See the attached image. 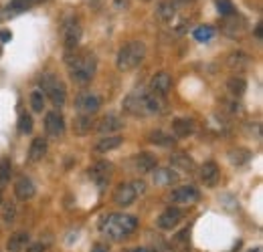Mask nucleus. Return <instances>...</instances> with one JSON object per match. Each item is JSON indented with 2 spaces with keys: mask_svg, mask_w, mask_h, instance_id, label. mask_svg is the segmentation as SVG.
Instances as JSON below:
<instances>
[{
  "mask_svg": "<svg viewBox=\"0 0 263 252\" xmlns=\"http://www.w3.org/2000/svg\"><path fill=\"white\" fill-rule=\"evenodd\" d=\"M195 0H172V4L178 8V6H186V4H193Z\"/></svg>",
  "mask_w": 263,
  "mask_h": 252,
  "instance_id": "ea45409f",
  "label": "nucleus"
},
{
  "mask_svg": "<svg viewBox=\"0 0 263 252\" xmlns=\"http://www.w3.org/2000/svg\"><path fill=\"white\" fill-rule=\"evenodd\" d=\"M34 4L31 0H10L8 2V6L4 8V16L6 18H10V16H14V14H21V12H27L29 8H33Z\"/></svg>",
  "mask_w": 263,
  "mask_h": 252,
  "instance_id": "b1692460",
  "label": "nucleus"
},
{
  "mask_svg": "<svg viewBox=\"0 0 263 252\" xmlns=\"http://www.w3.org/2000/svg\"><path fill=\"white\" fill-rule=\"evenodd\" d=\"M146 57V45L142 40H130L118 51L116 65L120 71H134Z\"/></svg>",
  "mask_w": 263,
  "mask_h": 252,
  "instance_id": "20e7f679",
  "label": "nucleus"
},
{
  "mask_svg": "<svg viewBox=\"0 0 263 252\" xmlns=\"http://www.w3.org/2000/svg\"><path fill=\"white\" fill-rule=\"evenodd\" d=\"M41 91L45 97L51 99V103L55 107H63L67 103V87L63 85V81L55 75V73H45L41 77Z\"/></svg>",
  "mask_w": 263,
  "mask_h": 252,
  "instance_id": "39448f33",
  "label": "nucleus"
},
{
  "mask_svg": "<svg viewBox=\"0 0 263 252\" xmlns=\"http://www.w3.org/2000/svg\"><path fill=\"white\" fill-rule=\"evenodd\" d=\"M45 154H47V141H45L43 137L33 139V143H31V148H29V159L36 163V161H41V159L45 158Z\"/></svg>",
  "mask_w": 263,
  "mask_h": 252,
  "instance_id": "a878e982",
  "label": "nucleus"
},
{
  "mask_svg": "<svg viewBox=\"0 0 263 252\" xmlns=\"http://www.w3.org/2000/svg\"><path fill=\"white\" fill-rule=\"evenodd\" d=\"M31 107H33L34 113H43V109H45V95L41 89H36L31 93Z\"/></svg>",
  "mask_w": 263,
  "mask_h": 252,
  "instance_id": "f704fd0d",
  "label": "nucleus"
},
{
  "mask_svg": "<svg viewBox=\"0 0 263 252\" xmlns=\"http://www.w3.org/2000/svg\"><path fill=\"white\" fill-rule=\"evenodd\" d=\"M245 31H247V20L241 14L233 12V14H227V16L221 18V32L225 36H229V38H241Z\"/></svg>",
  "mask_w": 263,
  "mask_h": 252,
  "instance_id": "0eeeda50",
  "label": "nucleus"
},
{
  "mask_svg": "<svg viewBox=\"0 0 263 252\" xmlns=\"http://www.w3.org/2000/svg\"><path fill=\"white\" fill-rule=\"evenodd\" d=\"M67 69H69V77L71 81H75L77 85H87L98 71V59L93 53L89 51H69L67 57Z\"/></svg>",
  "mask_w": 263,
  "mask_h": 252,
  "instance_id": "f257e3e1",
  "label": "nucleus"
},
{
  "mask_svg": "<svg viewBox=\"0 0 263 252\" xmlns=\"http://www.w3.org/2000/svg\"><path fill=\"white\" fill-rule=\"evenodd\" d=\"M170 87H172V77H170V73H166V71L156 73V75L152 77V81H150V89H152V93L158 95V97H162V95L168 93Z\"/></svg>",
  "mask_w": 263,
  "mask_h": 252,
  "instance_id": "4468645a",
  "label": "nucleus"
},
{
  "mask_svg": "<svg viewBox=\"0 0 263 252\" xmlns=\"http://www.w3.org/2000/svg\"><path fill=\"white\" fill-rule=\"evenodd\" d=\"M172 133H174V137H189L195 133V123L186 117H178L172 121Z\"/></svg>",
  "mask_w": 263,
  "mask_h": 252,
  "instance_id": "4be33fe9",
  "label": "nucleus"
},
{
  "mask_svg": "<svg viewBox=\"0 0 263 252\" xmlns=\"http://www.w3.org/2000/svg\"><path fill=\"white\" fill-rule=\"evenodd\" d=\"M156 18L160 23H172L176 18V6L172 4V0H162L156 8Z\"/></svg>",
  "mask_w": 263,
  "mask_h": 252,
  "instance_id": "5701e85b",
  "label": "nucleus"
},
{
  "mask_svg": "<svg viewBox=\"0 0 263 252\" xmlns=\"http://www.w3.org/2000/svg\"><path fill=\"white\" fill-rule=\"evenodd\" d=\"M27 242H29V234L27 232H16L14 236L8 238L6 248H8V252H21L27 246Z\"/></svg>",
  "mask_w": 263,
  "mask_h": 252,
  "instance_id": "bb28decb",
  "label": "nucleus"
},
{
  "mask_svg": "<svg viewBox=\"0 0 263 252\" xmlns=\"http://www.w3.org/2000/svg\"><path fill=\"white\" fill-rule=\"evenodd\" d=\"M200 194L195 186H180V188L172 190L170 194V202L172 204H178V206H193L197 204Z\"/></svg>",
  "mask_w": 263,
  "mask_h": 252,
  "instance_id": "1a4fd4ad",
  "label": "nucleus"
},
{
  "mask_svg": "<svg viewBox=\"0 0 263 252\" xmlns=\"http://www.w3.org/2000/svg\"><path fill=\"white\" fill-rule=\"evenodd\" d=\"M193 36L197 38L198 43H206V40H211V38L215 36V29L209 27V25H202V27H197V29H195Z\"/></svg>",
  "mask_w": 263,
  "mask_h": 252,
  "instance_id": "473e14b6",
  "label": "nucleus"
},
{
  "mask_svg": "<svg viewBox=\"0 0 263 252\" xmlns=\"http://www.w3.org/2000/svg\"><path fill=\"white\" fill-rule=\"evenodd\" d=\"M87 2H89V4H93V6H98L101 0H87Z\"/></svg>",
  "mask_w": 263,
  "mask_h": 252,
  "instance_id": "37998d69",
  "label": "nucleus"
},
{
  "mask_svg": "<svg viewBox=\"0 0 263 252\" xmlns=\"http://www.w3.org/2000/svg\"><path fill=\"white\" fill-rule=\"evenodd\" d=\"M18 131L23 135H29L33 131V117L27 111H21V115H18Z\"/></svg>",
  "mask_w": 263,
  "mask_h": 252,
  "instance_id": "72a5a7b5",
  "label": "nucleus"
},
{
  "mask_svg": "<svg viewBox=\"0 0 263 252\" xmlns=\"http://www.w3.org/2000/svg\"><path fill=\"white\" fill-rule=\"evenodd\" d=\"M27 252H45V246H43V242H33V244H29Z\"/></svg>",
  "mask_w": 263,
  "mask_h": 252,
  "instance_id": "4c0bfd02",
  "label": "nucleus"
},
{
  "mask_svg": "<svg viewBox=\"0 0 263 252\" xmlns=\"http://www.w3.org/2000/svg\"><path fill=\"white\" fill-rule=\"evenodd\" d=\"M91 252H107V250H105V248H101V246H98V248H93Z\"/></svg>",
  "mask_w": 263,
  "mask_h": 252,
  "instance_id": "c03bdc74",
  "label": "nucleus"
},
{
  "mask_svg": "<svg viewBox=\"0 0 263 252\" xmlns=\"http://www.w3.org/2000/svg\"><path fill=\"white\" fill-rule=\"evenodd\" d=\"M10 174H12V163H10V158H2L0 159V188L8 184Z\"/></svg>",
  "mask_w": 263,
  "mask_h": 252,
  "instance_id": "2f4dec72",
  "label": "nucleus"
},
{
  "mask_svg": "<svg viewBox=\"0 0 263 252\" xmlns=\"http://www.w3.org/2000/svg\"><path fill=\"white\" fill-rule=\"evenodd\" d=\"M101 107V99L96 93H81L75 99V109L79 111V115H93L98 113Z\"/></svg>",
  "mask_w": 263,
  "mask_h": 252,
  "instance_id": "9d476101",
  "label": "nucleus"
},
{
  "mask_svg": "<svg viewBox=\"0 0 263 252\" xmlns=\"http://www.w3.org/2000/svg\"><path fill=\"white\" fill-rule=\"evenodd\" d=\"M255 36H257V38H261V25H257V27H255Z\"/></svg>",
  "mask_w": 263,
  "mask_h": 252,
  "instance_id": "79ce46f5",
  "label": "nucleus"
},
{
  "mask_svg": "<svg viewBox=\"0 0 263 252\" xmlns=\"http://www.w3.org/2000/svg\"><path fill=\"white\" fill-rule=\"evenodd\" d=\"M152 180L156 186H172L178 180V174L172 167H154L152 170Z\"/></svg>",
  "mask_w": 263,
  "mask_h": 252,
  "instance_id": "a211bd4d",
  "label": "nucleus"
},
{
  "mask_svg": "<svg viewBox=\"0 0 263 252\" xmlns=\"http://www.w3.org/2000/svg\"><path fill=\"white\" fill-rule=\"evenodd\" d=\"M31 2H33V4H36V2H41V0H31Z\"/></svg>",
  "mask_w": 263,
  "mask_h": 252,
  "instance_id": "a18cd8bd",
  "label": "nucleus"
},
{
  "mask_svg": "<svg viewBox=\"0 0 263 252\" xmlns=\"http://www.w3.org/2000/svg\"><path fill=\"white\" fill-rule=\"evenodd\" d=\"M111 170H114L111 163L105 161V159H101V161H96V163L87 170V176H89V180H91L93 184H98L99 188H101V186H105V184L109 182Z\"/></svg>",
  "mask_w": 263,
  "mask_h": 252,
  "instance_id": "9b49d317",
  "label": "nucleus"
},
{
  "mask_svg": "<svg viewBox=\"0 0 263 252\" xmlns=\"http://www.w3.org/2000/svg\"><path fill=\"white\" fill-rule=\"evenodd\" d=\"M134 167L140 174H148L156 167V156L150 152H140L138 156H134Z\"/></svg>",
  "mask_w": 263,
  "mask_h": 252,
  "instance_id": "6ab92c4d",
  "label": "nucleus"
},
{
  "mask_svg": "<svg viewBox=\"0 0 263 252\" xmlns=\"http://www.w3.org/2000/svg\"><path fill=\"white\" fill-rule=\"evenodd\" d=\"M249 159H251V152L245 150V148H235V150L229 152V161L233 165H243V163H247Z\"/></svg>",
  "mask_w": 263,
  "mask_h": 252,
  "instance_id": "cd10ccee",
  "label": "nucleus"
},
{
  "mask_svg": "<svg viewBox=\"0 0 263 252\" xmlns=\"http://www.w3.org/2000/svg\"><path fill=\"white\" fill-rule=\"evenodd\" d=\"M45 131L51 137H61L65 131V119L59 111H49L45 115Z\"/></svg>",
  "mask_w": 263,
  "mask_h": 252,
  "instance_id": "f8f14e48",
  "label": "nucleus"
},
{
  "mask_svg": "<svg viewBox=\"0 0 263 252\" xmlns=\"http://www.w3.org/2000/svg\"><path fill=\"white\" fill-rule=\"evenodd\" d=\"M81 40V25L75 16H69L63 23V45L67 51H75Z\"/></svg>",
  "mask_w": 263,
  "mask_h": 252,
  "instance_id": "6e6552de",
  "label": "nucleus"
},
{
  "mask_svg": "<svg viewBox=\"0 0 263 252\" xmlns=\"http://www.w3.org/2000/svg\"><path fill=\"white\" fill-rule=\"evenodd\" d=\"M227 89H229L231 95L241 97V95L247 91V81L243 77H231L229 81H227Z\"/></svg>",
  "mask_w": 263,
  "mask_h": 252,
  "instance_id": "c85d7f7f",
  "label": "nucleus"
},
{
  "mask_svg": "<svg viewBox=\"0 0 263 252\" xmlns=\"http://www.w3.org/2000/svg\"><path fill=\"white\" fill-rule=\"evenodd\" d=\"M172 165L174 167H180V170H184V172H191V170H195V161L191 159V156H186V154H174L172 158Z\"/></svg>",
  "mask_w": 263,
  "mask_h": 252,
  "instance_id": "c756f323",
  "label": "nucleus"
},
{
  "mask_svg": "<svg viewBox=\"0 0 263 252\" xmlns=\"http://www.w3.org/2000/svg\"><path fill=\"white\" fill-rule=\"evenodd\" d=\"M249 63H251V59L247 55H243V53H233L227 59V65H229L231 69H245Z\"/></svg>",
  "mask_w": 263,
  "mask_h": 252,
  "instance_id": "7c9ffc66",
  "label": "nucleus"
},
{
  "mask_svg": "<svg viewBox=\"0 0 263 252\" xmlns=\"http://www.w3.org/2000/svg\"><path fill=\"white\" fill-rule=\"evenodd\" d=\"M138 228V218L132 216V214H109L103 226H101V232L109 238V240H124L128 238L130 234L136 232Z\"/></svg>",
  "mask_w": 263,
  "mask_h": 252,
  "instance_id": "7ed1b4c3",
  "label": "nucleus"
},
{
  "mask_svg": "<svg viewBox=\"0 0 263 252\" xmlns=\"http://www.w3.org/2000/svg\"><path fill=\"white\" fill-rule=\"evenodd\" d=\"M144 192H146V184L142 180H134V182H128V184H120L118 188L114 190V202L118 206L126 208V206L134 204L136 198L140 194H144Z\"/></svg>",
  "mask_w": 263,
  "mask_h": 252,
  "instance_id": "423d86ee",
  "label": "nucleus"
},
{
  "mask_svg": "<svg viewBox=\"0 0 263 252\" xmlns=\"http://www.w3.org/2000/svg\"><path fill=\"white\" fill-rule=\"evenodd\" d=\"M93 115H77V119L73 121V131L77 135H87L93 129Z\"/></svg>",
  "mask_w": 263,
  "mask_h": 252,
  "instance_id": "393cba45",
  "label": "nucleus"
},
{
  "mask_svg": "<svg viewBox=\"0 0 263 252\" xmlns=\"http://www.w3.org/2000/svg\"><path fill=\"white\" fill-rule=\"evenodd\" d=\"M148 139H150V143H154V145H158V148H172V145H176V137L170 135V133H166L164 129H154V131H150Z\"/></svg>",
  "mask_w": 263,
  "mask_h": 252,
  "instance_id": "aec40b11",
  "label": "nucleus"
},
{
  "mask_svg": "<svg viewBox=\"0 0 263 252\" xmlns=\"http://www.w3.org/2000/svg\"><path fill=\"white\" fill-rule=\"evenodd\" d=\"M124 127V121L120 119V115H116V113H107V115H103L101 119L98 121V125H96V131L99 133H114V131H120Z\"/></svg>",
  "mask_w": 263,
  "mask_h": 252,
  "instance_id": "2eb2a0df",
  "label": "nucleus"
},
{
  "mask_svg": "<svg viewBox=\"0 0 263 252\" xmlns=\"http://www.w3.org/2000/svg\"><path fill=\"white\" fill-rule=\"evenodd\" d=\"M219 178H221V172H219V165H217L215 161H206V163L200 167V182H202L206 188L217 186Z\"/></svg>",
  "mask_w": 263,
  "mask_h": 252,
  "instance_id": "dca6fc26",
  "label": "nucleus"
},
{
  "mask_svg": "<svg viewBox=\"0 0 263 252\" xmlns=\"http://www.w3.org/2000/svg\"><path fill=\"white\" fill-rule=\"evenodd\" d=\"M180 220H182V210L176 208V206H170V208H166L164 212L158 216L156 226H158L160 230H172L174 226L180 224Z\"/></svg>",
  "mask_w": 263,
  "mask_h": 252,
  "instance_id": "ddd939ff",
  "label": "nucleus"
},
{
  "mask_svg": "<svg viewBox=\"0 0 263 252\" xmlns=\"http://www.w3.org/2000/svg\"><path fill=\"white\" fill-rule=\"evenodd\" d=\"M10 220H14V206L12 204L4 208V222H10Z\"/></svg>",
  "mask_w": 263,
  "mask_h": 252,
  "instance_id": "e433bc0d",
  "label": "nucleus"
},
{
  "mask_svg": "<svg viewBox=\"0 0 263 252\" xmlns=\"http://www.w3.org/2000/svg\"><path fill=\"white\" fill-rule=\"evenodd\" d=\"M122 143H124V137H122V135H107V137L99 139L93 150H96L98 154H107V152H111V150H118Z\"/></svg>",
  "mask_w": 263,
  "mask_h": 252,
  "instance_id": "412c9836",
  "label": "nucleus"
},
{
  "mask_svg": "<svg viewBox=\"0 0 263 252\" xmlns=\"http://www.w3.org/2000/svg\"><path fill=\"white\" fill-rule=\"evenodd\" d=\"M124 109L132 113V115H142V117H148V115H158L162 113L164 109V103H162V97L154 93H140V95H128L126 101H124Z\"/></svg>",
  "mask_w": 263,
  "mask_h": 252,
  "instance_id": "f03ea898",
  "label": "nucleus"
},
{
  "mask_svg": "<svg viewBox=\"0 0 263 252\" xmlns=\"http://www.w3.org/2000/svg\"><path fill=\"white\" fill-rule=\"evenodd\" d=\"M10 38H12V32L8 31V29H4V31H0V40H2V43H8Z\"/></svg>",
  "mask_w": 263,
  "mask_h": 252,
  "instance_id": "58836bf2",
  "label": "nucleus"
},
{
  "mask_svg": "<svg viewBox=\"0 0 263 252\" xmlns=\"http://www.w3.org/2000/svg\"><path fill=\"white\" fill-rule=\"evenodd\" d=\"M215 4H217V10L221 12V16H227V14L235 12V6L231 0H215Z\"/></svg>",
  "mask_w": 263,
  "mask_h": 252,
  "instance_id": "c9c22d12",
  "label": "nucleus"
},
{
  "mask_svg": "<svg viewBox=\"0 0 263 252\" xmlns=\"http://www.w3.org/2000/svg\"><path fill=\"white\" fill-rule=\"evenodd\" d=\"M34 194H36V190H34V184L31 178H27V176H21L18 180H16V184H14V196L18 198V200H23V202H27V200H31Z\"/></svg>",
  "mask_w": 263,
  "mask_h": 252,
  "instance_id": "f3484780",
  "label": "nucleus"
},
{
  "mask_svg": "<svg viewBox=\"0 0 263 252\" xmlns=\"http://www.w3.org/2000/svg\"><path fill=\"white\" fill-rule=\"evenodd\" d=\"M130 252H156L152 246H138V248H134V250H130Z\"/></svg>",
  "mask_w": 263,
  "mask_h": 252,
  "instance_id": "a19ab883",
  "label": "nucleus"
}]
</instances>
